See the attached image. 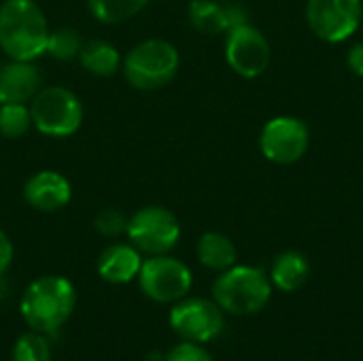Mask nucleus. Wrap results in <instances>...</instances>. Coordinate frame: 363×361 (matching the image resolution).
I'll return each mask as SVG.
<instances>
[{"mask_svg": "<svg viewBox=\"0 0 363 361\" xmlns=\"http://www.w3.org/2000/svg\"><path fill=\"white\" fill-rule=\"evenodd\" d=\"M125 234L140 253L164 255L177 247L181 223L177 215L164 206H143L128 219Z\"/></svg>", "mask_w": 363, "mask_h": 361, "instance_id": "obj_6", "label": "nucleus"}, {"mask_svg": "<svg viewBox=\"0 0 363 361\" xmlns=\"http://www.w3.org/2000/svg\"><path fill=\"white\" fill-rule=\"evenodd\" d=\"M272 296V283L264 270L255 266H232L223 270L213 285V300L223 313L255 315Z\"/></svg>", "mask_w": 363, "mask_h": 361, "instance_id": "obj_3", "label": "nucleus"}, {"mask_svg": "<svg viewBox=\"0 0 363 361\" xmlns=\"http://www.w3.org/2000/svg\"><path fill=\"white\" fill-rule=\"evenodd\" d=\"M49 26L34 0H4L0 4V49L9 60L34 62L47 51Z\"/></svg>", "mask_w": 363, "mask_h": 361, "instance_id": "obj_1", "label": "nucleus"}, {"mask_svg": "<svg viewBox=\"0 0 363 361\" xmlns=\"http://www.w3.org/2000/svg\"><path fill=\"white\" fill-rule=\"evenodd\" d=\"M179 51L164 38H147L130 49L121 68L128 83L140 91H153L168 85L179 72Z\"/></svg>", "mask_w": 363, "mask_h": 361, "instance_id": "obj_4", "label": "nucleus"}, {"mask_svg": "<svg viewBox=\"0 0 363 361\" xmlns=\"http://www.w3.org/2000/svg\"><path fill=\"white\" fill-rule=\"evenodd\" d=\"M223 326V311L215 300L183 298L170 311V328L187 343H211L221 334Z\"/></svg>", "mask_w": 363, "mask_h": 361, "instance_id": "obj_10", "label": "nucleus"}, {"mask_svg": "<svg viewBox=\"0 0 363 361\" xmlns=\"http://www.w3.org/2000/svg\"><path fill=\"white\" fill-rule=\"evenodd\" d=\"M79 62L89 74H96V77H113L121 66L119 51L111 43L98 40V38L83 43Z\"/></svg>", "mask_w": 363, "mask_h": 361, "instance_id": "obj_17", "label": "nucleus"}, {"mask_svg": "<svg viewBox=\"0 0 363 361\" xmlns=\"http://www.w3.org/2000/svg\"><path fill=\"white\" fill-rule=\"evenodd\" d=\"M198 260L204 268L223 272L236 264V247L221 232H206L198 240Z\"/></svg>", "mask_w": 363, "mask_h": 361, "instance_id": "obj_16", "label": "nucleus"}, {"mask_svg": "<svg viewBox=\"0 0 363 361\" xmlns=\"http://www.w3.org/2000/svg\"><path fill=\"white\" fill-rule=\"evenodd\" d=\"M81 47H83V38L74 28H57V30L49 32L45 53H49L53 60L68 62V60L79 57Z\"/></svg>", "mask_w": 363, "mask_h": 361, "instance_id": "obj_21", "label": "nucleus"}, {"mask_svg": "<svg viewBox=\"0 0 363 361\" xmlns=\"http://www.w3.org/2000/svg\"><path fill=\"white\" fill-rule=\"evenodd\" d=\"M347 64H349V68L353 70V74L363 77V40L362 43H355V45L349 49Z\"/></svg>", "mask_w": 363, "mask_h": 361, "instance_id": "obj_26", "label": "nucleus"}, {"mask_svg": "<svg viewBox=\"0 0 363 361\" xmlns=\"http://www.w3.org/2000/svg\"><path fill=\"white\" fill-rule=\"evenodd\" d=\"M6 296V283H4V279L0 277V300Z\"/></svg>", "mask_w": 363, "mask_h": 361, "instance_id": "obj_27", "label": "nucleus"}, {"mask_svg": "<svg viewBox=\"0 0 363 361\" xmlns=\"http://www.w3.org/2000/svg\"><path fill=\"white\" fill-rule=\"evenodd\" d=\"M32 128V113L28 104H0V134L4 138H19Z\"/></svg>", "mask_w": 363, "mask_h": 361, "instance_id": "obj_20", "label": "nucleus"}, {"mask_svg": "<svg viewBox=\"0 0 363 361\" xmlns=\"http://www.w3.org/2000/svg\"><path fill=\"white\" fill-rule=\"evenodd\" d=\"M164 361H213V357H211V353H208L204 347H200L198 343H187V340H183L181 345L172 347V349L166 353Z\"/></svg>", "mask_w": 363, "mask_h": 361, "instance_id": "obj_24", "label": "nucleus"}, {"mask_svg": "<svg viewBox=\"0 0 363 361\" xmlns=\"http://www.w3.org/2000/svg\"><path fill=\"white\" fill-rule=\"evenodd\" d=\"M94 228L102 236H119L128 230V219L123 213H119L115 209H104L96 215Z\"/></svg>", "mask_w": 363, "mask_h": 361, "instance_id": "obj_23", "label": "nucleus"}, {"mask_svg": "<svg viewBox=\"0 0 363 361\" xmlns=\"http://www.w3.org/2000/svg\"><path fill=\"white\" fill-rule=\"evenodd\" d=\"M359 30H362V34H363V15H362V23H359Z\"/></svg>", "mask_w": 363, "mask_h": 361, "instance_id": "obj_28", "label": "nucleus"}, {"mask_svg": "<svg viewBox=\"0 0 363 361\" xmlns=\"http://www.w3.org/2000/svg\"><path fill=\"white\" fill-rule=\"evenodd\" d=\"M11 361H51V347L45 334L28 332L17 338L11 351Z\"/></svg>", "mask_w": 363, "mask_h": 361, "instance_id": "obj_22", "label": "nucleus"}, {"mask_svg": "<svg viewBox=\"0 0 363 361\" xmlns=\"http://www.w3.org/2000/svg\"><path fill=\"white\" fill-rule=\"evenodd\" d=\"M138 285L143 294L160 304H174L183 300L191 289V270L177 257L151 255L143 262L138 272Z\"/></svg>", "mask_w": 363, "mask_h": 361, "instance_id": "obj_7", "label": "nucleus"}, {"mask_svg": "<svg viewBox=\"0 0 363 361\" xmlns=\"http://www.w3.org/2000/svg\"><path fill=\"white\" fill-rule=\"evenodd\" d=\"M140 266H143L140 251L132 243L111 245L98 257V274L113 285H125L134 281L140 272Z\"/></svg>", "mask_w": 363, "mask_h": 361, "instance_id": "obj_14", "label": "nucleus"}, {"mask_svg": "<svg viewBox=\"0 0 363 361\" xmlns=\"http://www.w3.org/2000/svg\"><path fill=\"white\" fill-rule=\"evenodd\" d=\"M40 89V72L32 62L9 60L0 64V104H28Z\"/></svg>", "mask_w": 363, "mask_h": 361, "instance_id": "obj_13", "label": "nucleus"}, {"mask_svg": "<svg viewBox=\"0 0 363 361\" xmlns=\"http://www.w3.org/2000/svg\"><path fill=\"white\" fill-rule=\"evenodd\" d=\"M308 277H311V264L298 251L281 253L270 270V283L285 294L298 291L308 281Z\"/></svg>", "mask_w": 363, "mask_h": 361, "instance_id": "obj_15", "label": "nucleus"}, {"mask_svg": "<svg viewBox=\"0 0 363 361\" xmlns=\"http://www.w3.org/2000/svg\"><path fill=\"white\" fill-rule=\"evenodd\" d=\"M311 147L308 126L289 115L270 119L259 134V149L264 157L279 166H291L300 162Z\"/></svg>", "mask_w": 363, "mask_h": 361, "instance_id": "obj_9", "label": "nucleus"}, {"mask_svg": "<svg viewBox=\"0 0 363 361\" xmlns=\"http://www.w3.org/2000/svg\"><path fill=\"white\" fill-rule=\"evenodd\" d=\"M149 0H87L91 15L102 23H121L140 13Z\"/></svg>", "mask_w": 363, "mask_h": 361, "instance_id": "obj_19", "label": "nucleus"}, {"mask_svg": "<svg viewBox=\"0 0 363 361\" xmlns=\"http://www.w3.org/2000/svg\"><path fill=\"white\" fill-rule=\"evenodd\" d=\"M13 255H15L13 243H11V238L0 230V277H4V272L11 268Z\"/></svg>", "mask_w": 363, "mask_h": 361, "instance_id": "obj_25", "label": "nucleus"}, {"mask_svg": "<svg viewBox=\"0 0 363 361\" xmlns=\"http://www.w3.org/2000/svg\"><path fill=\"white\" fill-rule=\"evenodd\" d=\"M363 15L362 0H308L306 21L315 36L325 43H345L359 30Z\"/></svg>", "mask_w": 363, "mask_h": 361, "instance_id": "obj_8", "label": "nucleus"}, {"mask_svg": "<svg viewBox=\"0 0 363 361\" xmlns=\"http://www.w3.org/2000/svg\"><path fill=\"white\" fill-rule=\"evenodd\" d=\"M187 19L200 34L215 36L228 32L225 2L219 0H191L187 6Z\"/></svg>", "mask_w": 363, "mask_h": 361, "instance_id": "obj_18", "label": "nucleus"}, {"mask_svg": "<svg viewBox=\"0 0 363 361\" xmlns=\"http://www.w3.org/2000/svg\"><path fill=\"white\" fill-rule=\"evenodd\" d=\"M70 181L55 170H40L32 174L23 185V200L40 213L60 211L70 202Z\"/></svg>", "mask_w": 363, "mask_h": 361, "instance_id": "obj_12", "label": "nucleus"}, {"mask_svg": "<svg viewBox=\"0 0 363 361\" xmlns=\"http://www.w3.org/2000/svg\"><path fill=\"white\" fill-rule=\"evenodd\" d=\"M74 285L57 274H47L32 281L19 302V311L30 330L40 334H55L74 313Z\"/></svg>", "mask_w": 363, "mask_h": 361, "instance_id": "obj_2", "label": "nucleus"}, {"mask_svg": "<svg viewBox=\"0 0 363 361\" xmlns=\"http://www.w3.org/2000/svg\"><path fill=\"white\" fill-rule=\"evenodd\" d=\"M225 34V62L238 77L255 79L268 70L272 49L259 28L242 23Z\"/></svg>", "mask_w": 363, "mask_h": 361, "instance_id": "obj_11", "label": "nucleus"}, {"mask_svg": "<svg viewBox=\"0 0 363 361\" xmlns=\"http://www.w3.org/2000/svg\"><path fill=\"white\" fill-rule=\"evenodd\" d=\"M32 126L51 138L72 136L83 123V104L74 91L53 85L40 87L30 100Z\"/></svg>", "mask_w": 363, "mask_h": 361, "instance_id": "obj_5", "label": "nucleus"}]
</instances>
